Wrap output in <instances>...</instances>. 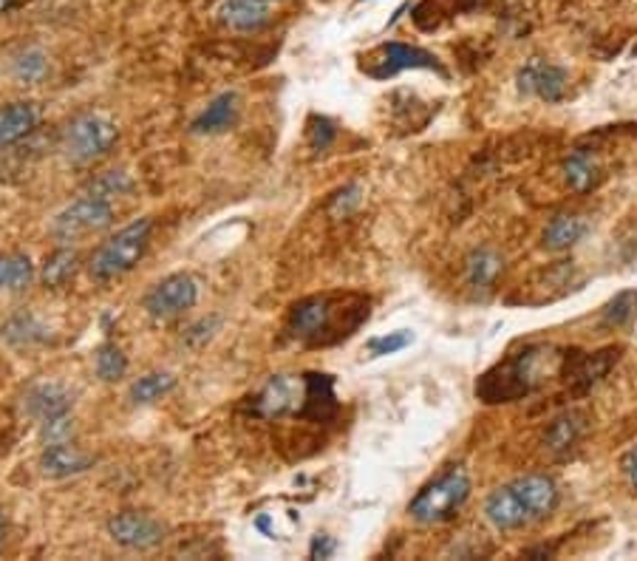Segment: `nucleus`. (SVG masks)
I'll use <instances>...</instances> for the list:
<instances>
[{
	"instance_id": "obj_6",
	"label": "nucleus",
	"mask_w": 637,
	"mask_h": 561,
	"mask_svg": "<svg viewBox=\"0 0 637 561\" xmlns=\"http://www.w3.org/2000/svg\"><path fill=\"white\" fill-rule=\"evenodd\" d=\"M120 140V131L111 120L100 114H83L66 128L63 151L74 165H91L111 154V147Z\"/></svg>"
},
{
	"instance_id": "obj_19",
	"label": "nucleus",
	"mask_w": 637,
	"mask_h": 561,
	"mask_svg": "<svg viewBox=\"0 0 637 561\" xmlns=\"http://www.w3.org/2000/svg\"><path fill=\"white\" fill-rule=\"evenodd\" d=\"M68 408H72V397L57 383H41V386H34L26 395V411L41 426L57 420V417H66Z\"/></svg>"
},
{
	"instance_id": "obj_21",
	"label": "nucleus",
	"mask_w": 637,
	"mask_h": 561,
	"mask_svg": "<svg viewBox=\"0 0 637 561\" xmlns=\"http://www.w3.org/2000/svg\"><path fill=\"white\" fill-rule=\"evenodd\" d=\"M502 273H505V258L493 248H479L468 255L465 280L468 287L476 289V293H487V289L496 287V280Z\"/></svg>"
},
{
	"instance_id": "obj_28",
	"label": "nucleus",
	"mask_w": 637,
	"mask_h": 561,
	"mask_svg": "<svg viewBox=\"0 0 637 561\" xmlns=\"http://www.w3.org/2000/svg\"><path fill=\"white\" fill-rule=\"evenodd\" d=\"M94 366H97V374H100V377L106 383L122 381V377H125V372H128L125 354H122L120 349L113 346V343H102V346L97 349Z\"/></svg>"
},
{
	"instance_id": "obj_20",
	"label": "nucleus",
	"mask_w": 637,
	"mask_h": 561,
	"mask_svg": "<svg viewBox=\"0 0 637 561\" xmlns=\"http://www.w3.org/2000/svg\"><path fill=\"white\" fill-rule=\"evenodd\" d=\"M561 174H564V182L570 185V190L575 194H592L601 182H604V167L597 165L595 156L584 147H575L570 156L561 165Z\"/></svg>"
},
{
	"instance_id": "obj_5",
	"label": "nucleus",
	"mask_w": 637,
	"mask_h": 561,
	"mask_svg": "<svg viewBox=\"0 0 637 561\" xmlns=\"http://www.w3.org/2000/svg\"><path fill=\"white\" fill-rule=\"evenodd\" d=\"M468 496H471V476L462 468H451L414 496L408 514L419 525H442L465 505Z\"/></svg>"
},
{
	"instance_id": "obj_10",
	"label": "nucleus",
	"mask_w": 637,
	"mask_h": 561,
	"mask_svg": "<svg viewBox=\"0 0 637 561\" xmlns=\"http://www.w3.org/2000/svg\"><path fill=\"white\" fill-rule=\"evenodd\" d=\"M617 358H620V349L615 346L601 349V352H578V349H570L561 377L567 381L570 392L584 395V392H590V388H595L597 383L604 381L606 374L612 372V366L617 363Z\"/></svg>"
},
{
	"instance_id": "obj_8",
	"label": "nucleus",
	"mask_w": 637,
	"mask_h": 561,
	"mask_svg": "<svg viewBox=\"0 0 637 561\" xmlns=\"http://www.w3.org/2000/svg\"><path fill=\"white\" fill-rule=\"evenodd\" d=\"M437 72L446 77V68L439 66V61L431 52H425L419 46H408V43H385L377 52H372L369 57H363L360 63V72L372 80H388V77H397L399 72Z\"/></svg>"
},
{
	"instance_id": "obj_9",
	"label": "nucleus",
	"mask_w": 637,
	"mask_h": 561,
	"mask_svg": "<svg viewBox=\"0 0 637 561\" xmlns=\"http://www.w3.org/2000/svg\"><path fill=\"white\" fill-rule=\"evenodd\" d=\"M196 298H199L196 280L187 273H173L167 275V278H162L160 284L145 295V309L156 321H171V318H179L182 312L193 309Z\"/></svg>"
},
{
	"instance_id": "obj_36",
	"label": "nucleus",
	"mask_w": 637,
	"mask_h": 561,
	"mask_svg": "<svg viewBox=\"0 0 637 561\" xmlns=\"http://www.w3.org/2000/svg\"><path fill=\"white\" fill-rule=\"evenodd\" d=\"M14 7V0H0V14L3 12H9V9Z\"/></svg>"
},
{
	"instance_id": "obj_25",
	"label": "nucleus",
	"mask_w": 637,
	"mask_h": 561,
	"mask_svg": "<svg viewBox=\"0 0 637 561\" xmlns=\"http://www.w3.org/2000/svg\"><path fill=\"white\" fill-rule=\"evenodd\" d=\"M173 386H176V377H173V374L165 372L145 374V377H140V381L131 386V400L136 403V406H147V403L162 400L167 392H173Z\"/></svg>"
},
{
	"instance_id": "obj_18",
	"label": "nucleus",
	"mask_w": 637,
	"mask_h": 561,
	"mask_svg": "<svg viewBox=\"0 0 637 561\" xmlns=\"http://www.w3.org/2000/svg\"><path fill=\"white\" fill-rule=\"evenodd\" d=\"M235 120H239V94L224 91L193 120L190 131L193 134H224L235 125Z\"/></svg>"
},
{
	"instance_id": "obj_29",
	"label": "nucleus",
	"mask_w": 637,
	"mask_h": 561,
	"mask_svg": "<svg viewBox=\"0 0 637 561\" xmlns=\"http://www.w3.org/2000/svg\"><path fill=\"white\" fill-rule=\"evenodd\" d=\"M48 72L46 54L41 48H29L14 61V77L21 82H41Z\"/></svg>"
},
{
	"instance_id": "obj_11",
	"label": "nucleus",
	"mask_w": 637,
	"mask_h": 561,
	"mask_svg": "<svg viewBox=\"0 0 637 561\" xmlns=\"http://www.w3.org/2000/svg\"><path fill=\"white\" fill-rule=\"evenodd\" d=\"M516 86L525 97H538L545 102H561L567 97V72L561 66L541 61V57H530L525 66L518 68Z\"/></svg>"
},
{
	"instance_id": "obj_17",
	"label": "nucleus",
	"mask_w": 637,
	"mask_h": 561,
	"mask_svg": "<svg viewBox=\"0 0 637 561\" xmlns=\"http://www.w3.org/2000/svg\"><path fill=\"white\" fill-rule=\"evenodd\" d=\"M94 465V460L83 451H77L74 446L63 442H48L46 451L41 454V468L43 474L52 476V480H66V476H77L83 471Z\"/></svg>"
},
{
	"instance_id": "obj_2",
	"label": "nucleus",
	"mask_w": 637,
	"mask_h": 561,
	"mask_svg": "<svg viewBox=\"0 0 637 561\" xmlns=\"http://www.w3.org/2000/svg\"><path fill=\"white\" fill-rule=\"evenodd\" d=\"M246 411L261 420L298 417L309 422H326L338 415L332 374H275L250 397Z\"/></svg>"
},
{
	"instance_id": "obj_33",
	"label": "nucleus",
	"mask_w": 637,
	"mask_h": 561,
	"mask_svg": "<svg viewBox=\"0 0 637 561\" xmlns=\"http://www.w3.org/2000/svg\"><path fill=\"white\" fill-rule=\"evenodd\" d=\"M358 201H360V187H358V185L345 187V190H340V194L334 196L332 213H334V216H340V213L345 216L352 208H358Z\"/></svg>"
},
{
	"instance_id": "obj_22",
	"label": "nucleus",
	"mask_w": 637,
	"mask_h": 561,
	"mask_svg": "<svg viewBox=\"0 0 637 561\" xmlns=\"http://www.w3.org/2000/svg\"><path fill=\"white\" fill-rule=\"evenodd\" d=\"M590 224H586L584 216H572V213H558L552 216L550 224L545 228V235H541V244L550 253H564V250L575 248L578 241L584 239Z\"/></svg>"
},
{
	"instance_id": "obj_37",
	"label": "nucleus",
	"mask_w": 637,
	"mask_h": 561,
	"mask_svg": "<svg viewBox=\"0 0 637 561\" xmlns=\"http://www.w3.org/2000/svg\"><path fill=\"white\" fill-rule=\"evenodd\" d=\"M3 534H7V525H3V516H0V541H3Z\"/></svg>"
},
{
	"instance_id": "obj_31",
	"label": "nucleus",
	"mask_w": 637,
	"mask_h": 561,
	"mask_svg": "<svg viewBox=\"0 0 637 561\" xmlns=\"http://www.w3.org/2000/svg\"><path fill=\"white\" fill-rule=\"evenodd\" d=\"M128 187H131V179H128L125 174H117V170H111V174H102L100 179L91 182V190H88V194L102 196V199H111V196L125 194Z\"/></svg>"
},
{
	"instance_id": "obj_3",
	"label": "nucleus",
	"mask_w": 637,
	"mask_h": 561,
	"mask_svg": "<svg viewBox=\"0 0 637 561\" xmlns=\"http://www.w3.org/2000/svg\"><path fill=\"white\" fill-rule=\"evenodd\" d=\"M372 301L360 293H326L304 298L286 315V332L304 346H332L369 321Z\"/></svg>"
},
{
	"instance_id": "obj_1",
	"label": "nucleus",
	"mask_w": 637,
	"mask_h": 561,
	"mask_svg": "<svg viewBox=\"0 0 637 561\" xmlns=\"http://www.w3.org/2000/svg\"><path fill=\"white\" fill-rule=\"evenodd\" d=\"M567 352L570 349H561L556 343H525L479 377L476 397L487 406L525 400L541 392L550 381L561 377Z\"/></svg>"
},
{
	"instance_id": "obj_23",
	"label": "nucleus",
	"mask_w": 637,
	"mask_h": 561,
	"mask_svg": "<svg viewBox=\"0 0 637 561\" xmlns=\"http://www.w3.org/2000/svg\"><path fill=\"white\" fill-rule=\"evenodd\" d=\"M219 21L235 32H259L270 23V12L261 0H227L219 9Z\"/></svg>"
},
{
	"instance_id": "obj_13",
	"label": "nucleus",
	"mask_w": 637,
	"mask_h": 561,
	"mask_svg": "<svg viewBox=\"0 0 637 561\" xmlns=\"http://www.w3.org/2000/svg\"><path fill=\"white\" fill-rule=\"evenodd\" d=\"M485 516L493 528L498 530H518L532 525L530 514H527L525 502L516 494L513 485H502V488L493 491L485 502Z\"/></svg>"
},
{
	"instance_id": "obj_24",
	"label": "nucleus",
	"mask_w": 637,
	"mask_h": 561,
	"mask_svg": "<svg viewBox=\"0 0 637 561\" xmlns=\"http://www.w3.org/2000/svg\"><path fill=\"white\" fill-rule=\"evenodd\" d=\"M34 278V267L29 255L7 253L0 255V289H23Z\"/></svg>"
},
{
	"instance_id": "obj_38",
	"label": "nucleus",
	"mask_w": 637,
	"mask_h": 561,
	"mask_svg": "<svg viewBox=\"0 0 637 561\" xmlns=\"http://www.w3.org/2000/svg\"><path fill=\"white\" fill-rule=\"evenodd\" d=\"M261 3H264V0H261Z\"/></svg>"
},
{
	"instance_id": "obj_4",
	"label": "nucleus",
	"mask_w": 637,
	"mask_h": 561,
	"mask_svg": "<svg viewBox=\"0 0 637 561\" xmlns=\"http://www.w3.org/2000/svg\"><path fill=\"white\" fill-rule=\"evenodd\" d=\"M151 219H136L131 221L128 228H122L117 235H111V239L94 253L91 264H88L91 278L100 280V284H108V280H117L125 273H131V270L140 264L142 255H145L147 241H151Z\"/></svg>"
},
{
	"instance_id": "obj_15",
	"label": "nucleus",
	"mask_w": 637,
	"mask_h": 561,
	"mask_svg": "<svg viewBox=\"0 0 637 561\" xmlns=\"http://www.w3.org/2000/svg\"><path fill=\"white\" fill-rule=\"evenodd\" d=\"M586 415L584 411H578V408H570V411H564V415H558L556 420L547 426L545 431V448L550 451V454L556 457H564L570 454L572 448L578 446V442L584 440L586 435Z\"/></svg>"
},
{
	"instance_id": "obj_30",
	"label": "nucleus",
	"mask_w": 637,
	"mask_h": 561,
	"mask_svg": "<svg viewBox=\"0 0 637 561\" xmlns=\"http://www.w3.org/2000/svg\"><path fill=\"white\" fill-rule=\"evenodd\" d=\"M405 346H411V332H405L403 329V332L372 338V341H369V354H372V358H383V354H394Z\"/></svg>"
},
{
	"instance_id": "obj_16",
	"label": "nucleus",
	"mask_w": 637,
	"mask_h": 561,
	"mask_svg": "<svg viewBox=\"0 0 637 561\" xmlns=\"http://www.w3.org/2000/svg\"><path fill=\"white\" fill-rule=\"evenodd\" d=\"M41 122V111L34 102H12L0 108V151L18 145Z\"/></svg>"
},
{
	"instance_id": "obj_32",
	"label": "nucleus",
	"mask_w": 637,
	"mask_h": 561,
	"mask_svg": "<svg viewBox=\"0 0 637 561\" xmlns=\"http://www.w3.org/2000/svg\"><path fill=\"white\" fill-rule=\"evenodd\" d=\"M334 136H338V131H334L332 120L312 117V122H309V145H312V151H326L334 142Z\"/></svg>"
},
{
	"instance_id": "obj_35",
	"label": "nucleus",
	"mask_w": 637,
	"mask_h": 561,
	"mask_svg": "<svg viewBox=\"0 0 637 561\" xmlns=\"http://www.w3.org/2000/svg\"><path fill=\"white\" fill-rule=\"evenodd\" d=\"M620 471H624L626 482H629V488L637 494V446L620 457Z\"/></svg>"
},
{
	"instance_id": "obj_27",
	"label": "nucleus",
	"mask_w": 637,
	"mask_h": 561,
	"mask_svg": "<svg viewBox=\"0 0 637 561\" xmlns=\"http://www.w3.org/2000/svg\"><path fill=\"white\" fill-rule=\"evenodd\" d=\"M635 312H637V289H624V293H617L615 298L606 304L604 312H601V321L609 329L629 327Z\"/></svg>"
},
{
	"instance_id": "obj_14",
	"label": "nucleus",
	"mask_w": 637,
	"mask_h": 561,
	"mask_svg": "<svg viewBox=\"0 0 637 561\" xmlns=\"http://www.w3.org/2000/svg\"><path fill=\"white\" fill-rule=\"evenodd\" d=\"M510 485L516 488V494L521 496V502H525V508L532 521L547 519V516L558 508L561 494H558V485L550 480V476L527 474V476H521V480L510 482Z\"/></svg>"
},
{
	"instance_id": "obj_34",
	"label": "nucleus",
	"mask_w": 637,
	"mask_h": 561,
	"mask_svg": "<svg viewBox=\"0 0 637 561\" xmlns=\"http://www.w3.org/2000/svg\"><path fill=\"white\" fill-rule=\"evenodd\" d=\"M334 553H338V541H334L332 536L318 534L312 539V544H309V556H312V559H332Z\"/></svg>"
},
{
	"instance_id": "obj_12",
	"label": "nucleus",
	"mask_w": 637,
	"mask_h": 561,
	"mask_svg": "<svg viewBox=\"0 0 637 561\" xmlns=\"http://www.w3.org/2000/svg\"><path fill=\"white\" fill-rule=\"evenodd\" d=\"M108 534H111L117 544L128 550H151L165 539L162 521H156L153 516L136 514V510H125V514L113 516L108 521Z\"/></svg>"
},
{
	"instance_id": "obj_26",
	"label": "nucleus",
	"mask_w": 637,
	"mask_h": 561,
	"mask_svg": "<svg viewBox=\"0 0 637 561\" xmlns=\"http://www.w3.org/2000/svg\"><path fill=\"white\" fill-rule=\"evenodd\" d=\"M74 273H77V253L68 248L54 250L43 264V284L46 287H63Z\"/></svg>"
},
{
	"instance_id": "obj_7",
	"label": "nucleus",
	"mask_w": 637,
	"mask_h": 561,
	"mask_svg": "<svg viewBox=\"0 0 637 561\" xmlns=\"http://www.w3.org/2000/svg\"><path fill=\"white\" fill-rule=\"evenodd\" d=\"M111 221L113 210L111 205H108V199L86 194L57 213V219L52 221V235L57 241H63V244H68V241H80L86 239V235L102 233L106 228H111Z\"/></svg>"
}]
</instances>
